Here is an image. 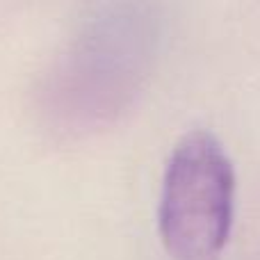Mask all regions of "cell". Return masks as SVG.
<instances>
[{
	"mask_svg": "<svg viewBox=\"0 0 260 260\" xmlns=\"http://www.w3.org/2000/svg\"><path fill=\"white\" fill-rule=\"evenodd\" d=\"M235 217V169L210 130L174 146L162 178L157 229L171 260H219Z\"/></svg>",
	"mask_w": 260,
	"mask_h": 260,
	"instance_id": "2",
	"label": "cell"
},
{
	"mask_svg": "<svg viewBox=\"0 0 260 260\" xmlns=\"http://www.w3.org/2000/svg\"><path fill=\"white\" fill-rule=\"evenodd\" d=\"M165 30V0H94L46 80V112L71 130L121 117L155 69Z\"/></svg>",
	"mask_w": 260,
	"mask_h": 260,
	"instance_id": "1",
	"label": "cell"
}]
</instances>
